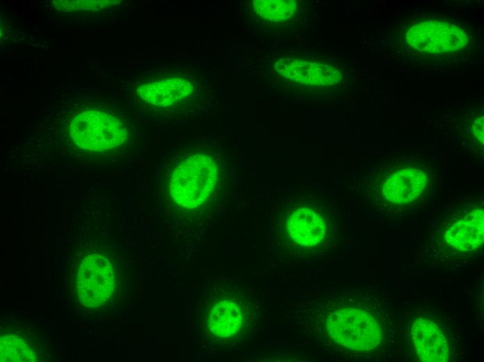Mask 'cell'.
<instances>
[{
	"mask_svg": "<svg viewBox=\"0 0 484 362\" xmlns=\"http://www.w3.org/2000/svg\"><path fill=\"white\" fill-rule=\"evenodd\" d=\"M286 316L305 343L350 359H377L392 336L390 310L371 288L323 292Z\"/></svg>",
	"mask_w": 484,
	"mask_h": 362,
	"instance_id": "cell-1",
	"label": "cell"
},
{
	"mask_svg": "<svg viewBox=\"0 0 484 362\" xmlns=\"http://www.w3.org/2000/svg\"><path fill=\"white\" fill-rule=\"evenodd\" d=\"M431 185V166L425 157L396 155L385 159L374 171L365 194L377 209L404 211L426 198Z\"/></svg>",
	"mask_w": 484,
	"mask_h": 362,
	"instance_id": "cell-2",
	"label": "cell"
},
{
	"mask_svg": "<svg viewBox=\"0 0 484 362\" xmlns=\"http://www.w3.org/2000/svg\"><path fill=\"white\" fill-rule=\"evenodd\" d=\"M483 206L455 210L435 228L431 237V255L445 264L467 259L483 243Z\"/></svg>",
	"mask_w": 484,
	"mask_h": 362,
	"instance_id": "cell-3",
	"label": "cell"
},
{
	"mask_svg": "<svg viewBox=\"0 0 484 362\" xmlns=\"http://www.w3.org/2000/svg\"><path fill=\"white\" fill-rule=\"evenodd\" d=\"M68 120L66 143L70 148L79 150L81 158L85 154L86 159H99L120 148L128 139V131L122 120L106 111H79Z\"/></svg>",
	"mask_w": 484,
	"mask_h": 362,
	"instance_id": "cell-4",
	"label": "cell"
},
{
	"mask_svg": "<svg viewBox=\"0 0 484 362\" xmlns=\"http://www.w3.org/2000/svg\"><path fill=\"white\" fill-rule=\"evenodd\" d=\"M278 239L285 252L313 258L325 248L330 235L328 217L316 207L300 205L289 210L279 225Z\"/></svg>",
	"mask_w": 484,
	"mask_h": 362,
	"instance_id": "cell-5",
	"label": "cell"
},
{
	"mask_svg": "<svg viewBox=\"0 0 484 362\" xmlns=\"http://www.w3.org/2000/svg\"><path fill=\"white\" fill-rule=\"evenodd\" d=\"M218 167L209 155L186 157L175 168L168 184L172 199L180 207L195 208L213 193L217 182Z\"/></svg>",
	"mask_w": 484,
	"mask_h": 362,
	"instance_id": "cell-6",
	"label": "cell"
},
{
	"mask_svg": "<svg viewBox=\"0 0 484 362\" xmlns=\"http://www.w3.org/2000/svg\"><path fill=\"white\" fill-rule=\"evenodd\" d=\"M115 286V268L108 256L91 253L82 258L76 271V290L83 306H102L112 297Z\"/></svg>",
	"mask_w": 484,
	"mask_h": 362,
	"instance_id": "cell-7",
	"label": "cell"
},
{
	"mask_svg": "<svg viewBox=\"0 0 484 362\" xmlns=\"http://www.w3.org/2000/svg\"><path fill=\"white\" fill-rule=\"evenodd\" d=\"M252 303L237 290H229L220 295L207 315L210 331L223 340H235L245 333L252 323Z\"/></svg>",
	"mask_w": 484,
	"mask_h": 362,
	"instance_id": "cell-8",
	"label": "cell"
},
{
	"mask_svg": "<svg viewBox=\"0 0 484 362\" xmlns=\"http://www.w3.org/2000/svg\"><path fill=\"white\" fill-rule=\"evenodd\" d=\"M405 40L413 49L428 53H446L464 49L469 36L460 26L448 22L424 20L411 24Z\"/></svg>",
	"mask_w": 484,
	"mask_h": 362,
	"instance_id": "cell-9",
	"label": "cell"
},
{
	"mask_svg": "<svg viewBox=\"0 0 484 362\" xmlns=\"http://www.w3.org/2000/svg\"><path fill=\"white\" fill-rule=\"evenodd\" d=\"M275 68L285 79L306 86H334L343 77L340 69L330 63L291 57L280 58Z\"/></svg>",
	"mask_w": 484,
	"mask_h": 362,
	"instance_id": "cell-10",
	"label": "cell"
},
{
	"mask_svg": "<svg viewBox=\"0 0 484 362\" xmlns=\"http://www.w3.org/2000/svg\"><path fill=\"white\" fill-rule=\"evenodd\" d=\"M410 340L414 354L421 361H448L451 347L448 338L435 320L425 316L416 317L410 325Z\"/></svg>",
	"mask_w": 484,
	"mask_h": 362,
	"instance_id": "cell-11",
	"label": "cell"
},
{
	"mask_svg": "<svg viewBox=\"0 0 484 362\" xmlns=\"http://www.w3.org/2000/svg\"><path fill=\"white\" fill-rule=\"evenodd\" d=\"M193 91V84L181 76L167 77L146 82L137 89L145 102L157 107H168L187 100Z\"/></svg>",
	"mask_w": 484,
	"mask_h": 362,
	"instance_id": "cell-12",
	"label": "cell"
},
{
	"mask_svg": "<svg viewBox=\"0 0 484 362\" xmlns=\"http://www.w3.org/2000/svg\"><path fill=\"white\" fill-rule=\"evenodd\" d=\"M251 6L258 17L271 22L291 19L297 9L296 2L289 0H255Z\"/></svg>",
	"mask_w": 484,
	"mask_h": 362,
	"instance_id": "cell-13",
	"label": "cell"
},
{
	"mask_svg": "<svg viewBox=\"0 0 484 362\" xmlns=\"http://www.w3.org/2000/svg\"><path fill=\"white\" fill-rule=\"evenodd\" d=\"M34 361L35 352L24 339L15 335L1 338V361Z\"/></svg>",
	"mask_w": 484,
	"mask_h": 362,
	"instance_id": "cell-14",
	"label": "cell"
},
{
	"mask_svg": "<svg viewBox=\"0 0 484 362\" xmlns=\"http://www.w3.org/2000/svg\"><path fill=\"white\" fill-rule=\"evenodd\" d=\"M65 5H70V6L64 8L63 10H79V9H99L102 6H105L109 4L110 1H61Z\"/></svg>",
	"mask_w": 484,
	"mask_h": 362,
	"instance_id": "cell-15",
	"label": "cell"
}]
</instances>
